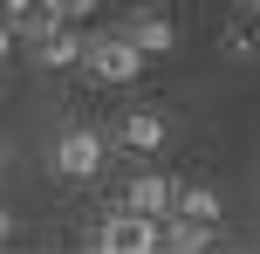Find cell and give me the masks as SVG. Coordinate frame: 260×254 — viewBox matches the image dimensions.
<instances>
[{
    "label": "cell",
    "mask_w": 260,
    "mask_h": 254,
    "mask_svg": "<svg viewBox=\"0 0 260 254\" xmlns=\"http://www.w3.org/2000/svg\"><path fill=\"white\" fill-rule=\"evenodd\" d=\"M82 55H89V35L76 21H48L35 35V62L41 69H82Z\"/></svg>",
    "instance_id": "4"
},
{
    "label": "cell",
    "mask_w": 260,
    "mask_h": 254,
    "mask_svg": "<svg viewBox=\"0 0 260 254\" xmlns=\"http://www.w3.org/2000/svg\"><path fill=\"white\" fill-rule=\"evenodd\" d=\"M123 35L137 41L144 55H171V48H178V27H171V14H151V7H130V14H123Z\"/></svg>",
    "instance_id": "7"
},
{
    "label": "cell",
    "mask_w": 260,
    "mask_h": 254,
    "mask_svg": "<svg viewBox=\"0 0 260 254\" xmlns=\"http://www.w3.org/2000/svg\"><path fill=\"white\" fill-rule=\"evenodd\" d=\"M7 234H14V220H7V206H0V241H7Z\"/></svg>",
    "instance_id": "14"
},
{
    "label": "cell",
    "mask_w": 260,
    "mask_h": 254,
    "mask_svg": "<svg viewBox=\"0 0 260 254\" xmlns=\"http://www.w3.org/2000/svg\"><path fill=\"white\" fill-rule=\"evenodd\" d=\"M171 179L165 172H137V179H123V192H117V213H144V220H165L171 213Z\"/></svg>",
    "instance_id": "6"
},
{
    "label": "cell",
    "mask_w": 260,
    "mask_h": 254,
    "mask_svg": "<svg viewBox=\"0 0 260 254\" xmlns=\"http://www.w3.org/2000/svg\"><path fill=\"white\" fill-rule=\"evenodd\" d=\"M110 151H117V145H110L103 131L76 124V131H62V137H55V172H62V179H76V186H89V179L110 165Z\"/></svg>",
    "instance_id": "2"
},
{
    "label": "cell",
    "mask_w": 260,
    "mask_h": 254,
    "mask_svg": "<svg viewBox=\"0 0 260 254\" xmlns=\"http://www.w3.org/2000/svg\"><path fill=\"white\" fill-rule=\"evenodd\" d=\"M103 254H157L165 247V220H144V213H110L103 234H96Z\"/></svg>",
    "instance_id": "3"
},
{
    "label": "cell",
    "mask_w": 260,
    "mask_h": 254,
    "mask_svg": "<svg viewBox=\"0 0 260 254\" xmlns=\"http://www.w3.org/2000/svg\"><path fill=\"white\" fill-rule=\"evenodd\" d=\"M144 62H151V55H144L123 27L117 35H89V55H82V69H89L96 82H110V90H130V82L144 76Z\"/></svg>",
    "instance_id": "1"
},
{
    "label": "cell",
    "mask_w": 260,
    "mask_h": 254,
    "mask_svg": "<svg viewBox=\"0 0 260 254\" xmlns=\"http://www.w3.org/2000/svg\"><path fill=\"white\" fill-rule=\"evenodd\" d=\"M212 241V227H199V220H178V213H165V247L171 254H199Z\"/></svg>",
    "instance_id": "10"
},
{
    "label": "cell",
    "mask_w": 260,
    "mask_h": 254,
    "mask_svg": "<svg viewBox=\"0 0 260 254\" xmlns=\"http://www.w3.org/2000/svg\"><path fill=\"white\" fill-rule=\"evenodd\" d=\"M14 35H21V27H14L7 14H0V62H7V55H14Z\"/></svg>",
    "instance_id": "13"
},
{
    "label": "cell",
    "mask_w": 260,
    "mask_h": 254,
    "mask_svg": "<svg viewBox=\"0 0 260 254\" xmlns=\"http://www.w3.org/2000/svg\"><path fill=\"white\" fill-rule=\"evenodd\" d=\"M226 48H233V55H260V21H240Z\"/></svg>",
    "instance_id": "11"
},
{
    "label": "cell",
    "mask_w": 260,
    "mask_h": 254,
    "mask_svg": "<svg viewBox=\"0 0 260 254\" xmlns=\"http://www.w3.org/2000/svg\"><path fill=\"white\" fill-rule=\"evenodd\" d=\"M0 14H7L21 35H41L48 21H62V14H55V0H0Z\"/></svg>",
    "instance_id": "9"
},
{
    "label": "cell",
    "mask_w": 260,
    "mask_h": 254,
    "mask_svg": "<svg viewBox=\"0 0 260 254\" xmlns=\"http://www.w3.org/2000/svg\"><path fill=\"white\" fill-rule=\"evenodd\" d=\"M253 7H260V0H253Z\"/></svg>",
    "instance_id": "16"
},
{
    "label": "cell",
    "mask_w": 260,
    "mask_h": 254,
    "mask_svg": "<svg viewBox=\"0 0 260 254\" xmlns=\"http://www.w3.org/2000/svg\"><path fill=\"white\" fill-rule=\"evenodd\" d=\"M171 213L219 234V192H212V186H178V192H171Z\"/></svg>",
    "instance_id": "8"
},
{
    "label": "cell",
    "mask_w": 260,
    "mask_h": 254,
    "mask_svg": "<svg viewBox=\"0 0 260 254\" xmlns=\"http://www.w3.org/2000/svg\"><path fill=\"white\" fill-rule=\"evenodd\" d=\"M0 165H7V145H0Z\"/></svg>",
    "instance_id": "15"
},
{
    "label": "cell",
    "mask_w": 260,
    "mask_h": 254,
    "mask_svg": "<svg viewBox=\"0 0 260 254\" xmlns=\"http://www.w3.org/2000/svg\"><path fill=\"white\" fill-rule=\"evenodd\" d=\"M165 117H157V110H123V124L117 131H110V145L117 151H130V158H157V151H165Z\"/></svg>",
    "instance_id": "5"
},
{
    "label": "cell",
    "mask_w": 260,
    "mask_h": 254,
    "mask_svg": "<svg viewBox=\"0 0 260 254\" xmlns=\"http://www.w3.org/2000/svg\"><path fill=\"white\" fill-rule=\"evenodd\" d=\"M55 14H62V21H89L96 0H55Z\"/></svg>",
    "instance_id": "12"
}]
</instances>
